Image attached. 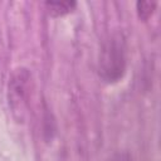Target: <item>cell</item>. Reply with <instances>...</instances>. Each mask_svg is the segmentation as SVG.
Wrapping results in <instances>:
<instances>
[{"mask_svg": "<svg viewBox=\"0 0 161 161\" xmlns=\"http://www.w3.org/2000/svg\"><path fill=\"white\" fill-rule=\"evenodd\" d=\"M126 67V40L121 33H113L101 47L97 64L98 75L104 83L113 84L123 78Z\"/></svg>", "mask_w": 161, "mask_h": 161, "instance_id": "6da1fadb", "label": "cell"}, {"mask_svg": "<svg viewBox=\"0 0 161 161\" xmlns=\"http://www.w3.org/2000/svg\"><path fill=\"white\" fill-rule=\"evenodd\" d=\"M31 87V74L28 68L18 67L15 68L8 82V104L13 118L16 122H24L30 97Z\"/></svg>", "mask_w": 161, "mask_h": 161, "instance_id": "7a4b0ae2", "label": "cell"}, {"mask_svg": "<svg viewBox=\"0 0 161 161\" xmlns=\"http://www.w3.org/2000/svg\"><path fill=\"white\" fill-rule=\"evenodd\" d=\"M44 6L47 8V10H48L50 16L60 18V16H64V15L72 13L75 9L77 3L73 1V0H67V1H45Z\"/></svg>", "mask_w": 161, "mask_h": 161, "instance_id": "3957f363", "label": "cell"}, {"mask_svg": "<svg viewBox=\"0 0 161 161\" xmlns=\"http://www.w3.org/2000/svg\"><path fill=\"white\" fill-rule=\"evenodd\" d=\"M157 6V1H137L136 3V13L140 20L147 21L155 13Z\"/></svg>", "mask_w": 161, "mask_h": 161, "instance_id": "277c9868", "label": "cell"}, {"mask_svg": "<svg viewBox=\"0 0 161 161\" xmlns=\"http://www.w3.org/2000/svg\"><path fill=\"white\" fill-rule=\"evenodd\" d=\"M47 112L44 113V133H47L48 135V137H47V140H52V137H53V133L55 132V127H54V121L50 118V113L48 112V109H45Z\"/></svg>", "mask_w": 161, "mask_h": 161, "instance_id": "5b68a950", "label": "cell"}, {"mask_svg": "<svg viewBox=\"0 0 161 161\" xmlns=\"http://www.w3.org/2000/svg\"><path fill=\"white\" fill-rule=\"evenodd\" d=\"M108 161H133L128 152H116L111 156Z\"/></svg>", "mask_w": 161, "mask_h": 161, "instance_id": "8992f818", "label": "cell"}]
</instances>
